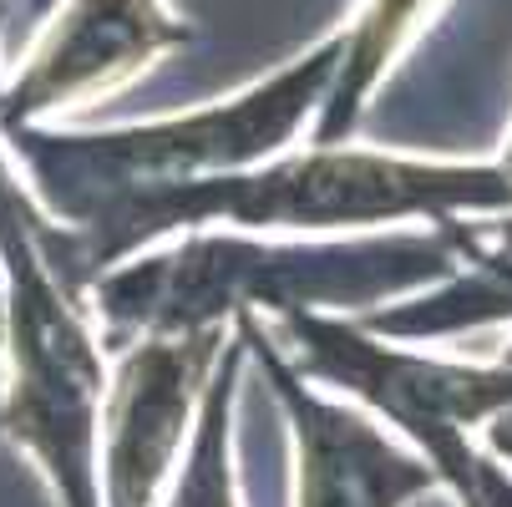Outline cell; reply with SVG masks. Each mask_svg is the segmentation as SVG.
<instances>
[{
    "label": "cell",
    "mask_w": 512,
    "mask_h": 507,
    "mask_svg": "<svg viewBox=\"0 0 512 507\" xmlns=\"http://www.w3.org/2000/svg\"><path fill=\"white\" fill-rule=\"evenodd\" d=\"M462 213H512V183L497 163H426L360 148H310L269 158L244 173L203 178L158 198H142L92 229L51 244L71 289L127 264L142 244L173 229H376L396 219H431L436 229Z\"/></svg>",
    "instance_id": "1"
},
{
    "label": "cell",
    "mask_w": 512,
    "mask_h": 507,
    "mask_svg": "<svg viewBox=\"0 0 512 507\" xmlns=\"http://www.w3.org/2000/svg\"><path fill=\"white\" fill-rule=\"evenodd\" d=\"M457 254L436 239L386 244H249L234 234H193L168 254L127 259L92 279L97 315L112 335L229 330L239 315H295L325 305H376L381 295L452 274Z\"/></svg>",
    "instance_id": "2"
},
{
    "label": "cell",
    "mask_w": 512,
    "mask_h": 507,
    "mask_svg": "<svg viewBox=\"0 0 512 507\" xmlns=\"http://www.w3.org/2000/svg\"><path fill=\"white\" fill-rule=\"evenodd\" d=\"M335 66H340V36L289 61L279 77L249 87L244 97L188 117H163L92 137L41 132V127H6V132L56 219H66V229H92L142 198L269 163L300 132V122L325 107Z\"/></svg>",
    "instance_id": "3"
},
{
    "label": "cell",
    "mask_w": 512,
    "mask_h": 507,
    "mask_svg": "<svg viewBox=\"0 0 512 507\" xmlns=\"http://www.w3.org/2000/svg\"><path fill=\"white\" fill-rule=\"evenodd\" d=\"M0 295H6L11 381L0 431L36 457L61 507H102L97 431H102V345L77 305V289L51 259L41 213L0 158Z\"/></svg>",
    "instance_id": "4"
},
{
    "label": "cell",
    "mask_w": 512,
    "mask_h": 507,
    "mask_svg": "<svg viewBox=\"0 0 512 507\" xmlns=\"http://www.w3.org/2000/svg\"><path fill=\"white\" fill-rule=\"evenodd\" d=\"M284 330L295 340V366L310 381L345 386L355 401H365L376 416L401 426L416 447H431L442 437H467V426H482L487 416L512 406V355L492 360V366L431 360V355L376 345L360 325L320 310L284 315Z\"/></svg>",
    "instance_id": "5"
},
{
    "label": "cell",
    "mask_w": 512,
    "mask_h": 507,
    "mask_svg": "<svg viewBox=\"0 0 512 507\" xmlns=\"http://www.w3.org/2000/svg\"><path fill=\"white\" fill-rule=\"evenodd\" d=\"M224 330L142 335L102 396L97 482L102 507H153L193 431L203 386L224 355Z\"/></svg>",
    "instance_id": "6"
},
{
    "label": "cell",
    "mask_w": 512,
    "mask_h": 507,
    "mask_svg": "<svg viewBox=\"0 0 512 507\" xmlns=\"http://www.w3.org/2000/svg\"><path fill=\"white\" fill-rule=\"evenodd\" d=\"M234 330L249 355H259L264 381L295 431V507H411L436 487L426 457L396 447L371 416L320 396L310 376L264 335L259 315H239Z\"/></svg>",
    "instance_id": "7"
},
{
    "label": "cell",
    "mask_w": 512,
    "mask_h": 507,
    "mask_svg": "<svg viewBox=\"0 0 512 507\" xmlns=\"http://www.w3.org/2000/svg\"><path fill=\"white\" fill-rule=\"evenodd\" d=\"M178 41L183 26L158 0H71L0 97V127H31L56 107L112 92Z\"/></svg>",
    "instance_id": "8"
},
{
    "label": "cell",
    "mask_w": 512,
    "mask_h": 507,
    "mask_svg": "<svg viewBox=\"0 0 512 507\" xmlns=\"http://www.w3.org/2000/svg\"><path fill=\"white\" fill-rule=\"evenodd\" d=\"M442 244L457 254V264H472V274L457 289L426 295L416 305L371 315L360 330H381V335H447L462 325H482V320H502L512 315V213H497L492 224H442Z\"/></svg>",
    "instance_id": "9"
},
{
    "label": "cell",
    "mask_w": 512,
    "mask_h": 507,
    "mask_svg": "<svg viewBox=\"0 0 512 507\" xmlns=\"http://www.w3.org/2000/svg\"><path fill=\"white\" fill-rule=\"evenodd\" d=\"M431 6L436 0H365L355 11V26L340 31V66H335V82H330L325 107H320L315 148H340L350 137L371 87L386 77V66L416 36V26L426 21Z\"/></svg>",
    "instance_id": "10"
},
{
    "label": "cell",
    "mask_w": 512,
    "mask_h": 507,
    "mask_svg": "<svg viewBox=\"0 0 512 507\" xmlns=\"http://www.w3.org/2000/svg\"><path fill=\"white\" fill-rule=\"evenodd\" d=\"M239 371H244V335L234 330L218 366L203 386L188 452L173 467V492L168 507H239L234 492V396H239Z\"/></svg>",
    "instance_id": "11"
},
{
    "label": "cell",
    "mask_w": 512,
    "mask_h": 507,
    "mask_svg": "<svg viewBox=\"0 0 512 507\" xmlns=\"http://www.w3.org/2000/svg\"><path fill=\"white\" fill-rule=\"evenodd\" d=\"M421 457L436 472V487H447L457 497V507H512V477L492 467L472 447V437H442L421 447Z\"/></svg>",
    "instance_id": "12"
},
{
    "label": "cell",
    "mask_w": 512,
    "mask_h": 507,
    "mask_svg": "<svg viewBox=\"0 0 512 507\" xmlns=\"http://www.w3.org/2000/svg\"><path fill=\"white\" fill-rule=\"evenodd\" d=\"M487 447H492L497 457L512 462V406L497 411V416H487Z\"/></svg>",
    "instance_id": "13"
},
{
    "label": "cell",
    "mask_w": 512,
    "mask_h": 507,
    "mask_svg": "<svg viewBox=\"0 0 512 507\" xmlns=\"http://www.w3.org/2000/svg\"><path fill=\"white\" fill-rule=\"evenodd\" d=\"M502 173H507V183H512V137H507V153H502V163H497Z\"/></svg>",
    "instance_id": "14"
},
{
    "label": "cell",
    "mask_w": 512,
    "mask_h": 507,
    "mask_svg": "<svg viewBox=\"0 0 512 507\" xmlns=\"http://www.w3.org/2000/svg\"><path fill=\"white\" fill-rule=\"evenodd\" d=\"M0 335H6V295H0Z\"/></svg>",
    "instance_id": "15"
},
{
    "label": "cell",
    "mask_w": 512,
    "mask_h": 507,
    "mask_svg": "<svg viewBox=\"0 0 512 507\" xmlns=\"http://www.w3.org/2000/svg\"><path fill=\"white\" fill-rule=\"evenodd\" d=\"M421 507H426V502H421Z\"/></svg>",
    "instance_id": "16"
}]
</instances>
